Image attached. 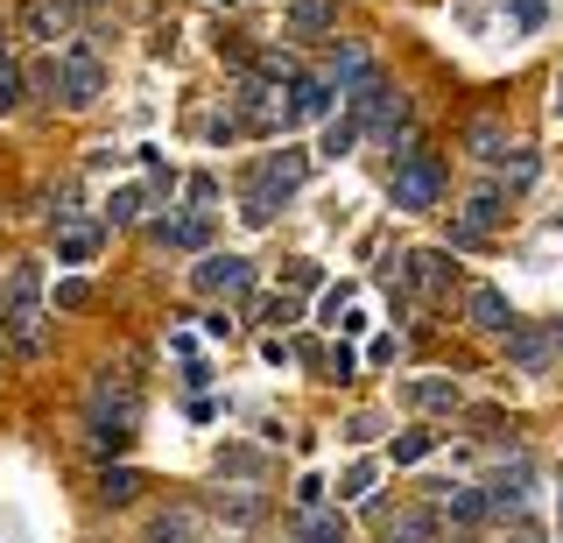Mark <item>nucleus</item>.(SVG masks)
Wrapping results in <instances>:
<instances>
[{"label":"nucleus","instance_id":"obj_1","mask_svg":"<svg viewBox=\"0 0 563 543\" xmlns=\"http://www.w3.org/2000/svg\"><path fill=\"white\" fill-rule=\"evenodd\" d=\"M134 424H141L134 374H113V367H106V374L92 381V395H85V437H92V452H128Z\"/></svg>","mask_w":563,"mask_h":543},{"label":"nucleus","instance_id":"obj_2","mask_svg":"<svg viewBox=\"0 0 563 543\" xmlns=\"http://www.w3.org/2000/svg\"><path fill=\"white\" fill-rule=\"evenodd\" d=\"M49 311H43V269L35 261H14L8 275H0V325H8V339H14V354L35 360L49 346Z\"/></svg>","mask_w":563,"mask_h":543},{"label":"nucleus","instance_id":"obj_3","mask_svg":"<svg viewBox=\"0 0 563 543\" xmlns=\"http://www.w3.org/2000/svg\"><path fill=\"white\" fill-rule=\"evenodd\" d=\"M303 177H310V155H303V149H275V155H261L254 177H246V191H240L246 226H268V219H275V205L289 198V191H303Z\"/></svg>","mask_w":563,"mask_h":543},{"label":"nucleus","instance_id":"obj_4","mask_svg":"<svg viewBox=\"0 0 563 543\" xmlns=\"http://www.w3.org/2000/svg\"><path fill=\"white\" fill-rule=\"evenodd\" d=\"M387 198H395V213H437L444 205V155L437 149H409L387 163Z\"/></svg>","mask_w":563,"mask_h":543},{"label":"nucleus","instance_id":"obj_5","mask_svg":"<svg viewBox=\"0 0 563 543\" xmlns=\"http://www.w3.org/2000/svg\"><path fill=\"white\" fill-rule=\"evenodd\" d=\"M345 113L360 120V134H380V142H395V134H409V99L395 93L380 72L360 85V93H345Z\"/></svg>","mask_w":563,"mask_h":543},{"label":"nucleus","instance_id":"obj_6","mask_svg":"<svg viewBox=\"0 0 563 543\" xmlns=\"http://www.w3.org/2000/svg\"><path fill=\"white\" fill-rule=\"evenodd\" d=\"M57 99H64L70 113H85V107H99V99H106L99 50H64V57H57Z\"/></svg>","mask_w":563,"mask_h":543},{"label":"nucleus","instance_id":"obj_7","mask_svg":"<svg viewBox=\"0 0 563 543\" xmlns=\"http://www.w3.org/2000/svg\"><path fill=\"white\" fill-rule=\"evenodd\" d=\"M190 290L198 296H225V304H240V296H254V261L246 254H198V269H190Z\"/></svg>","mask_w":563,"mask_h":543},{"label":"nucleus","instance_id":"obj_8","mask_svg":"<svg viewBox=\"0 0 563 543\" xmlns=\"http://www.w3.org/2000/svg\"><path fill=\"white\" fill-rule=\"evenodd\" d=\"M556 354H563V346H556L550 325H515V332H507V367H515V374H550Z\"/></svg>","mask_w":563,"mask_h":543},{"label":"nucleus","instance_id":"obj_9","mask_svg":"<svg viewBox=\"0 0 563 543\" xmlns=\"http://www.w3.org/2000/svg\"><path fill=\"white\" fill-rule=\"evenodd\" d=\"M465 325H472V332H493V339H507L521 318H515V304H507V290L472 283V290H465Z\"/></svg>","mask_w":563,"mask_h":543},{"label":"nucleus","instance_id":"obj_10","mask_svg":"<svg viewBox=\"0 0 563 543\" xmlns=\"http://www.w3.org/2000/svg\"><path fill=\"white\" fill-rule=\"evenodd\" d=\"M331 99H339V93H331L324 78H310V72L282 85V113H289V128H303V120H331Z\"/></svg>","mask_w":563,"mask_h":543},{"label":"nucleus","instance_id":"obj_11","mask_svg":"<svg viewBox=\"0 0 563 543\" xmlns=\"http://www.w3.org/2000/svg\"><path fill=\"white\" fill-rule=\"evenodd\" d=\"M528 480H536V466H528V459H515V466H493L479 495H486V508H493V515H521V501H528Z\"/></svg>","mask_w":563,"mask_h":543},{"label":"nucleus","instance_id":"obj_12","mask_svg":"<svg viewBox=\"0 0 563 543\" xmlns=\"http://www.w3.org/2000/svg\"><path fill=\"white\" fill-rule=\"evenodd\" d=\"M148 240L155 248H176V254H211V219L190 213V219H148Z\"/></svg>","mask_w":563,"mask_h":543},{"label":"nucleus","instance_id":"obj_13","mask_svg":"<svg viewBox=\"0 0 563 543\" xmlns=\"http://www.w3.org/2000/svg\"><path fill=\"white\" fill-rule=\"evenodd\" d=\"M317 78H324L331 93L345 99V93H360V85L374 78V57H366L360 43H339V50H331V57H324V72H317Z\"/></svg>","mask_w":563,"mask_h":543},{"label":"nucleus","instance_id":"obj_14","mask_svg":"<svg viewBox=\"0 0 563 543\" xmlns=\"http://www.w3.org/2000/svg\"><path fill=\"white\" fill-rule=\"evenodd\" d=\"M465 149L472 155H479V163H507V155H515L521 142H515V134H507V120H472V128H465Z\"/></svg>","mask_w":563,"mask_h":543},{"label":"nucleus","instance_id":"obj_15","mask_svg":"<svg viewBox=\"0 0 563 543\" xmlns=\"http://www.w3.org/2000/svg\"><path fill=\"white\" fill-rule=\"evenodd\" d=\"M324 29H339V8H331V0H289L282 36H324Z\"/></svg>","mask_w":563,"mask_h":543},{"label":"nucleus","instance_id":"obj_16","mask_svg":"<svg viewBox=\"0 0 563 543\" xmlns=\"http://www.w3.org/2000/svg\"><path fill=\"white\" fill-rule=\"evenodd\" d=\"M141 543H198V508H155Z\"/></svg>","mask_w":563,"mask_h":543},{"label":"nucleus","instance_id":"obj_17","mask_svg":"<svg viewBox=\"0 0 563 543\" xmlns=\"http://www.w3.org/2000/svg\"><path fill=\"white\" fill-rule=\"evenodd\" d=\"M22 22H29V36H43L49 50H57V36L70 29V0H29Z\"/></svg>","mask_w":563,"mask_h":543},{"label":"nucleus","instance_id":"obj_18","mask_svg":"<svg viewBox=\"0 0 563 543\" xmlns=\"http://www.w3.org/2000/svg\"><path fill=\"white\" fill-rule=\"evenodd\" d=\"M430 495H437V508H444L451 522H465V530H472V522H486V515H493L479 487H430Z\"/></svg>","mask_w":563,"mask_h":543},{"label":"nucleus","instance_id":"obj_19","mask_svg":"<svg viewBox=\"0 0 563 543\" xmlns=\"http://www.w3.org/2000/svg\"><path fill=\"white\" fill-rule=\"evenodd\" d=\"M296 536H303V543H352L339 508H303V515H296Z\"/></svg>","mask_w":563,"mask_h":543},{"label":"nucleus","instance_id":"obj_20","mask_svg":"<svg viewBox=\"0 0 563 543\" xmlns=\"http://www.w3.org/2000/svg\"><path fill=\"white\" fill-rule=\"evenodd\" d=\"M401 395H409L416 410H444V416L457 410V402H465V395H457V381H444V374H416V381H409Z\"/></svg>","mask_w":563,"mask_h":543},{"label":"nucleus","instance_id":"obj_21","mask_svg":"<svg viewBox=\"0 0 563 543\" xmlns=\"http://www.w3.org/2000/svg\"><path fill=\"white\" fill-rule=\"evenodd\" d=\"M387 543H437V508H401L387 522Z\"/></svg>","mask_w":563,"mask_h":543},{"label":"nucleus","instance_id":"obj_22","mask_svg":"<svg viewBox=\"0 0 563 543\" xmlns=\"http://www.w3.org/2000/svg\"><path fill=\"white\" fill-rule=\"evenodd\" d=\"M500 219H507V198H500V191H479V198H472L465 213H457V226H472L479 240H486V234H493Z\"/></svg>","mask_w":563,"mask_h":543},{"label":"nucleus","instance_id":"obj_23","mask_svg":"<svg viewBox=\"0 0 563 543\" xmlns=\"http://www.w3.org/2000/svg\"><path fill=\"white\" fill-rule=\"evenodd\" d=\"M360 149V120L352 113H331L324 120V142H317V155H331V163H339V155H352Z\"/></svg>","mask_w":563,"mask_h":543},{"label":"nucleus","instance_id":"obj_24","mask_svg":"<svg viewBox=\"0 0 563 543\" xmlns=\"http://www.w3.org/2000/svg\"><path fill=\"white\" fill-rule=\"evenodd\" d=\"M134 495H141V473H134V466H106V473H99V501L128 508Z\"/></svg>","mask_w":563,"mask_h":543},{"label":"nucleus","instance_id":"obj_25","mask_svg":"<svg viewBox=\"0 0 563 543\" xmlns=\"http://www.w3.org/2000/svg\"><path fill=\"white\" fill-rule=\"evenodd\" d=\"M141 213H148V191H141V184H120L113 198H106V219H113V226H134Z\"/></svg>","mask_w":563,"mask_h":543},{"label":"nucleus","instance_id":"obj_26","mask_svg":"<svg viewBox=\"0 0 563 543\" xmlns=\"http://www.w3.org/2000/svg\"><path fill=\"white\" fill-rule=\"evenodd\" d=\"M430 445H437L430 431H401L395 445H387V459H395V466H422V459H430Z\"/></svg>","mask_w":563,"mask_h":543},{"label":"nucleus","instance_id":"obj_27","mask_svg":"<svg viewBox=\"0 0 563 543\" xmlns=\"http://www.w3.org/2000/svg\"><path fill=\"white\" fill-rule=\"evenodd\" d=\"M57 254H64V261H92V254H99V226H64Z\"/></svg>","mask_w":563,"mask_h":543},{"label":"nucleus","instance_id":"obj_28","mask_svg":"<svg viewBox=\"0 0 563 543\" xmlns=\"http://www.w3.org/2000/svg\"><path fill=\"white\" fill-rule=\"evenodd\" d=\"M29 99V78H22V64L14 57H0V113H14Z\"/></svg>","mask_w":563,"mask_h":543},{"label":"nucleus","instance_id":"obj_29","mask_svg":"<svg viewBox=\"0 0 563 543\" xmlns=\"http://www.w3.org/2000/svg\"><path fill=\"white\" fill-rule=\"evenodd\" d=\"M296 318H303V304H296V296L289 290H275V296H261V325H296Z\"/></svg>","mask_w":563,"mask_h":543},{"label":"nucleus","instance_id":"obj_30","mask_svg":"<svg viewBox=\"0 0 563 543\" xmlns=\"http://www.w3.org/2000/svg\"><path fill=\"white\" fill-rule=\"evenodd\" d=\"M219 473H233V480H261V473H268V459H261V452H219Z\"/></svg>","mask_w":563,"mask_h":543},{"label":"nucleus","instance_id":"obj_31","mask_svg":"<svg viewBox=\"0 0 563 543\" xmlns=\"http://www.w3.org/2000/svg\"><path fill=\"white\" fill-rule=\"evenodd\" d=\"M374 473H380L374 459H360V466H352L345 480H339V495H345V501H366V495H374Z\"/></svg>","mask_w":563,"mask_h":543},{"label":"nucleus","instance_id":"obj_32","mask_svg":"<svg viewBox=\"0 0 563 543\" xmlns=\"http://www.w3.org/2000/svg\"><path fill=\"white\" fill-rule=\"evenodd\" d=\"M324 381H360V354H352V346H331V354H324Z\"/></svg>","mask_w":563,"mask_h":543},{"label":"nucleus","instance_id":"obj_33","mask_svg":"<svg viewBox=\"0 0 563 543\" xmlns=\"http://www.w3.org/2000/svg\"><path fill=\"white\" fill-rule=\"evenodd\" d=\"M92 304V283H85V275H64L57 283V311H85Z\"/></svg>","mask_w":563,"mask_h":543},{"label":"nucleus","instance_id":"obj_34","mask_svg":"<svg viewBox=\"0 0 563 543\" xmlns=\"http://www.w3.org/2000/svg\"><path fill=\"white\" fill-rule=\"evenodd\" d=\"M184 191H190V213H205V219H211V205H219V177H190Z\"/></svg>","mask_w":563,"mask_h":543},{"label":"nucleus","instance_id":"obj_35","mask_svg":"<svg viewBox=\"0 0 563 543\" xmlns=\"http://www.w3.org/2000/svg\"><path fill=\"white\" fill-rule=\"evenodd\" d=\"M345 311H352V283H331V290H324V325H339Z\"/></svg>","mask_w":563,"mask_h":543},{"label":"nucleus","instance_id":"obj_36","mask_svg":"<svg viewBox=\"0 0 563 543\" xmlns=\"http://www.w3.org/2000/svg\"><path fill=\"white\" fill-rule=\"evenodd\" d=\"M507 14H515L521 29H542V22H550V8H542V0H515V8H507Z\"/></svg>","mask_w":563,"mask_h":543},{"label":"nucleus","instance_id":"obj_37","mask_svg":"<svg viewBox=\"0 0 563 543\" xmlns=\"http://www.w3.org/2000/svg\"><path fill=\"white\" fill-rule=\"evenodd\" d=\"M324 283V269H317V261H289V290H317Z\"/></svg>","mask_w":563,"mask_h":543},{"label":"nucleus","instance_id":"obj_38","mask_svg":"<svg viewBox=\"0 0 563 543\" xmlns=\"http://www.w3.org/2000/svg\"><path fill=\"white\" fill-rule=\"evenodd\" d=\"M395 354H401V332H380V339L366 346V360H374V367H387V360H395Z\"/></svg>","mask_w":563,"mask_h":543},{"label":"nucleus","instance_id":"obj_39","mask_svg":"<svg viewBox=\"0 0 563 543\" xmlns=\"http://www.w3.org/2000/svg\"><path fill=\"white\" fill-rule=\"evenodd\" d=\"M296 508H324V480H317V473L296 480Z\"/></svg>","mask_w":563,"mask_h":543},{"label":"nucleus","instance_id":"obj_40","mask_svg":"<svg viewBox=\"0 0 563 543\" xmlns=\"http://www.w3.org/2000/svg\"><path fill=\"white\" fill-rule=\"evenodd\" d=\"M507 184H515V191L536 184V155H528V149H515V170H507Z\"/></svg>","mask_w":563,"mask_h":543},{"label":"nucleus","instance_id":"obj_41","mask_svg":"<svg viewBox=\"0 0 563 543\" xmlns=\"http://www.w3.org/2000/svg\"><path fill=\"white\" fill-rule=\"evenodd\" d=\"M345 437H352V445H374V437H380V416H352Z\"/></svg>","mask_w":563,"mask_h":543},{"label":"nucleus","instance_id":"obj_42","mask_svg":"<svg viewBox=\"0 0 563 543\" xmlns=\"http://www.w3.org/2000/svg\"><path fill=\"white\" fill-rule=\"evenodd\" d=\"M261 354H268V367H289V360H296V346H289V339H268Z\"/></svg>","mask_w":563,"mask_h":543},{"label":"nucleus","instance_id":"obj_43","mask_svg":"<svg viewBox=\"0 0 563 543\" xmlns=\"http://www.w3.org/2000/svg\"><path fill=\"white\" fill-rule=\"evenodd\" d=\"M8 346H14V339H8V325H0V367H8Z\"/></svg>","mask_w":563,"mask_h":543},{"label":"nucleus","instance_id":"obj_44","mask_svg":"<svg viewBox=\"0 0 563 543\" xmlns=\"http://www.w3.org/2000/svg\"><path fill=\"white\" fill-rule=\"evenodd\" d=\"M550 332H556V346H563V318H550Z\"/></svg>","mask_w":563,"mask_h":543},{"label":"nucleus","instance_id":"obj_45","mask_svg":"<svg viewBox=\"0 0 563 543\" xmlns=\"http://www.w3.org/2000/svg\"><path fill=\"white\" fill-rule=\"evenodd\" d=\"M0 57H8V29H0Z\"/></svg>","mask_w":563,"mask_h":543},{"label":"nucleus","instance_id":"obj_46","mask_svg":"<svg viewBox=\"0 0 563 543\" xmlns=\"http://www.w3.org/2000/svg\"><path fill=\"white\" fill-rule=\"evenodd\" d=\"M515 543H542V536H515Z\"/></svg>","mask_w":563,"mask_h":543},{"label":"nucleus","instance_id":"obj_47","mask_svg":"<svg viewBox=\"0 0 563 543\" xmlns=\"http://www.w3.org/2000/svg\"><path fill=\"white\" fill-rule=\"evenodd\" d=\"M556 120H563V93H556Z\"/></svg>","mask_w":563,"mask_h":543},{"label":"nucleus","instance_id":"obj_48","mask_svg":"<svg viewBox=\"0 0 563 543\" xmlns=\"http://www.w3.org/2000/svg\"><path fill=\"white\" fill-rule=\"evenodd\" d=\"M556 515H563V495H556Z\"/></svg>","mask_w":563,"mask_h":543}]
</instances>
